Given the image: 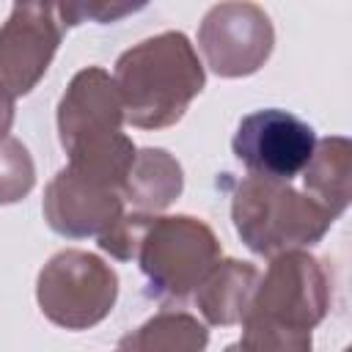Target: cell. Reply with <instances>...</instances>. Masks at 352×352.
<instances>
[{
    "instance_id": "6da1fadb",
    "label": "cell",
    "mask_w": 352,
    "mask_h": 352,
    "mask_svg": "<svg viewBox=\"0 0 352 352\" xmlns=\"http://www.w3.org/2000/svg\"><path fill=\"white\" fill-rule=\"evenodd\" d=\"M113 82L126 124L165 129L182 121L190 102L204 91L206 72L190 38L179 30H165L121 52Z\"/></svg>"
},
{
    "instance_id": "7a4b0ae2",
    "label": "cell",
    "mask_w": 352,
    "mask_h": 352,
    "mask_svg": "<svg viewBox=\"0 0 352 352\" xmlns=\"http://www.w3.org/2000/svg\"><path fill=\"white\" fill-rule=\"evenodd\" d=\"M121 126L124 107L113 74L102 66L80 69L58 102V140L69 154L66 165L121 190L138 154Z\"/></svg>"
},
{
    "instance_id": "3957f363",
    "label": "cell",
    "mask_w": 352,
    "mask_h": 352,
    "mask_svg": "<svg viewBox=\"0 0 352 352\" xmlns=\"http://www.w3.org/2000/svg\"><path fill=\"white\" fill-rule=\"evenodd\" d=\"M231 220L248 250L275 258L322 242L338 217L292 182L245 176L231 192Z\"/></svg>"
},
{
    "instance_id": "277c9868",
    "label": "cell",
    "mask_w": 352,
    "mask_h": 352,
    "mask_svg": "<svg viewBox=\"0 0 352 352\" xmlns=\"http://www.w3.org/2000/svg\"><path fill=\"white\" fill-rule=\"evenodd\" d=\"M220 242L214 231L192 214H151L135 261L146 278V292L162 302L190 297L206 272L220 261Z\"/></svg>"
},
{
    "instance_id": "5b68a950",
    "label": "cell",
    "mask_w": 352,
    "mask_h": 352,
    "mask_svg": "<svg viewBox=\"0 0 352 352\" xmlns=\"http://www.w3.org/2000/svg\"><path fill=\"white\" fill-rule=\"evenodd\" d=\"M41 314L63 330H88L104 322L118 300V275L96 253L66 248L36 278Z\"/></svg>"
},
{
    "instance_id": "8992f818",
    "label": "cell",
    "mask_w": 352,
    "mask_h": 352,
    "mask_svg": "<svg viewBox=\"0 0 352 352\" xmlns=\"http://www.w3.org/2000/svg\"><path fill=\"white\" fill-rule=\"evenodd\" d=\"M330 297L333 289L324 264L308 250H286L270 258L248 314L294 330H314L327 316Z\"/></svg>"
},
{
    "instance_id": "52a82bcc",
    "label": "cell",
    "mask_w": 352,
    "mask_h": 352,
    "mask_svg": "<svg viewBox=\"0 0 352 352\" xmlns=\"http://www.w3.org/2000/svg\"><path fill=\"white\" fill-rule=\"evenodd\" d=\"M316 132L311 124L280 107L248 113L234 132V157L248 168V176L292 182L314 154Z\"/></svg>"
},
{
    "instance_id": "ba28073f",
    "label": "cell",
    "mask_w": 352,
    "mask_h": 352,
    "mask_svg": "<svg viewBox=\"0 0 352 352\" xmlns=\"http://www.w3.org/2000/svg\"><path fill=\"white\" fill-rule=\"evenodd\" d=\"M198 47L217 77H248L270 60L275 30L256 3H217L201 19Z\"/></svg>"
},
{
    "instance_id": "9c48e42d",
    "label": "cell",
    "mask_w": 352,
    "mask_h": 352,
    "mask_svg": "<svg viewBox=\"0 0 352 352\" xmlns=\"http://www.w3.org/2000/svg\"><path fill=\"white\" fill-rule=\"evenodd\" d=\"M63 38L52 3H14L0 28V91L11 99L30 94L47 74Z\"/></svg>"
},
{
    "instance_id": "30bf717a",
    "label": "cell",
    "mask_w": 352,
    "mask_h": 352,
    "mask_svg": "<svg viewBox=\"0 0 352 352\" xmlns=\"http://www.w3.org/2000/svg\"><path fill=\"white\" fill-rule=\"evenodd\" d=\"M41 212L47 226L66 239H99L124 214V195L118 187L63 165L44 190Z\"/></svg>"
},
{
    "instance_id": "8fae6325",
    "label": "cell",
    "mask_w": 352,
    "mask_h": 352,
    "mask_svg": "<svg viewBox=\"0 0 352 352\" xmlns=\"http://www.w3.org/2000/svg\"><path fill=\"white\" fill-rule=\"evenodd\" d=\"M258 278H261V272L250 261L220 258L206 272V278L198 283V289L192 292L198 314L209 324H217V327L242 324V319L253 302Z\"/></svg>"
},
{
    "instance_id": "7c38bea8",
    "label": "cell",
    "mask_w": 352,
    "mask_h": 352,
    "mask_svg": "<svg viewBox=\"0 0 352 352\" xmlns=\"http://www.w3.org/2000/svg\"><path fill=\"white\" fill-rule=\"evenodd\" d=\"M184 190V170L179 160L165 148H140L121 187L124 204H132L138 212L157 214L168 209Z\"/></svg>"
},
{
    "instance_id": "4fadbf2b",
    "label": "cell",
    "mask_w": 352,
    "mask_h": 352,
    "mask_svg": "<svg viewBox=\"0 0 352 352\" xmlns=\"http://www.w3.org/2000/svg\"><path fill=\"white\" fill-rule=\"evenodd\" d=\"M349 179H352V146L341 135L316 140L314 154L302 170V190L319 201L336 217L349 206Z\"/></svg>"
},
{
    "instance_id": "5bb4252c",
    "label": "cell",
    "mask_w": 352,
    "mask_h": 352,
    "mask_svg": "<svg viewBox=\"0 0 352 352\" xmlns=\"http://www.w3.org/2000/svg\"><path fill=\"white\" fill-rule=\"evenodd\" d=\"M209 330L187 311H160L118 341L121 352H204Z\"/></svg>"
},
{
    "instance_id": "9a60e30c",
    "label": "cell",
    "mask_w": 352,
    "mask_h": 352,
    "mask_svg": "<svg viewBox=\"0 0 352 352\" xmlns=\"http://www.w3.org/2000/svg\"><path fill=\"white\" fill-rule=\"evenodd\" d=\"M226 352H314L311 330H294L264 316L248 314L242 319V338Z\"/></svg>"
},
{
    "instance_id": "2e32d148",
    "label": "cell",
    "mask_w": 352,
    "mask_h": 352,
    "mask_svg": "<svg viewBox=\"0 0 352 352\" xmlns=\"http://www.w3.org/2000/svg\"><path fill=\"white\" fill-rule=\"evenodd\" d=\"M36 184V165L28 146L16 138L0 140V206L22 201Z\"/></svg>"
},
{
    "instance_id": "e0dca14e",
    "label": "cell",
    "mask_w": 352,
    "mask_h": 352,
    "mask_svg": "<svg viewBox=\"0 0 352 352\" xmlns=\"http://www.w3.org/2000/svg\"><path fill=\"white\" fill-rule=\"evenodd\" d=\"M148 217L151 214H146V212H124L118 217V223L99 236V248L118 261H132Z\"/></svg>"
},
{
    "instance_id": "ac0fdd59",
    "label": "cell",
    "mask_w": 352,
    "mask_h": 352,
    "mask_svg": "<svg viewBox=\"0 0 352 352\" xmlns=\"http://www.w3.org/2000/svg\"><path fill=\"white\" fill-rule=\"evenodd\" d=\"M143 3H102V0H88V3H58V19L63 28L80 25V22H118L126 14L140 11Z\"/></svg>"
},
{
    "instance_id": "d6986e66",
    "label": "cell",
    "mask_w": 352,
    "mask_h": 352,
    "mask_svg": "<svg viewBox=\"0 0 352 352\" xmlns=\"http://www.w3.org/2000/svg\"><path fill=\"white\" fill-rule=\"evenodd\" d=\"M11 124H14V99L0 91V140L8 138Z\"/></svg>"
},
{
    "instance_id": "ffe728a7",
    "label": "cell",
    "mask_w": 352,
    "mask_h": 352,
    "mask_svg": "<svg viewBox=\"0 0 352 352\" xmlns=\"http://www.w3.org/2000/svg\"><path fill=\"white\" fill-rule=\"evenodd\" d=\"M118 352H121V349H118Z\"/></svg>"
}]
</instances>
